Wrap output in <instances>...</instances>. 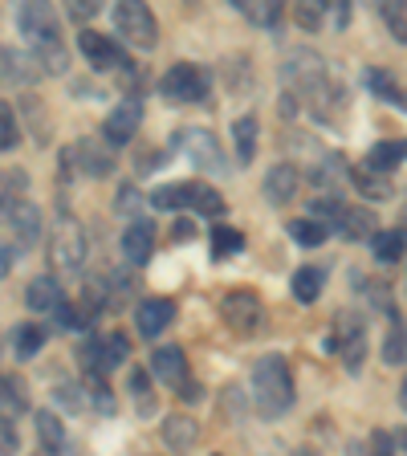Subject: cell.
I'll use <instances>...</instances> for the list:
<instances>
[{"instance_id": "6da1fadb", "label": "cell", "mask_w": 407, "mask_h": 456, "mask_svg": "<svg viewBox=\"0 0 407 456\" xmlns=\"http://www.w3.org/2000/svg\"><path fill=\"white\" fill-rule=\"evenodd\" d=\"M253 403L261 416H285L294 408V375H289V362L281 354H265L256 359L253 367Z\"/></svg>"}, {"instance_id": "7a4b0ae2", "label": "cell", "mask_w": 407, "mask_h": 456, "mask_svg": "<svg viewBox=\"0 0 407 456\" xmlns=\"http://www.w3.org/2000/svg\"><path fill=\"white\" fill-rule=\"evenodd\" d=\"M151 204L155 208H191V212H199V216H220V212H224V196L199 180L163 183V188H155Z\"/></svg>"}, {"instance_id": "3957f363", "label": "cell", "mask_w": 407, "mask_h": 456, "mask_svg": "<svg viewBox=\"0 0 407 456\" xmlns=\"http://www.w3.org/2000/svg\"><path fill=\"white\" fill-rule=\"evenodd\" d=\"M159 94L167 98L171 106L204 102V98H208V69H204V66H191V61H175L171 69H163Z\"/></svg>"}, {"instance_id": "277c9868", "label": "cell", "mask_w": 407, "mask_h": 456, "mask_svg": "<svg viewBox=\"0 0 407 456\" xmlns=\"http://www.w3.org/2000/svg\"><path fill=\"white\" fill-rule=\"evenodd\" d=\"M326 351L342 354L346 370H359L362 367V359H367V326H362L359 314L342 310L338 318H334V334L326 338Z\"/></svg>"}, {"instance_id": "5b68a950", "label": "cell", "mask_w": 407, "mask_h": 456, "mask_svg": "<svg viewBox=\"0 0 407 456\" xmlns=\"http://www.w3.org/2000/svg\"><path fill=\"white\" fill-rule=\"evenodd\" d=\"M114 28H118V37H126L139 49H155V41H159V20H155V12L147 9V4H139V0L114 4Z\"/></svg>"}, {"instance_id": "8992f818", "label": "cell", "mask_w": 407, "mask_h": 456, "mask_svg": "<svg viewBox=\"0 0 407 456\" xmlns=\"http://www.w3.org/2000/svg\"><path fill=\"white\" fill-rule=\"evenodd\" d=\"M220 318L228 322V330L245 338V334L261 330L265 310H261V297H256L253 289H228V294L220 297Z\"/></svg>"}, {"instance_id": "52a82bcc", "label": "cell", "mask_w": 407, "mask_h": 456, "mask_svg": "<svg viewBox=\"0 0 407 456\" xmlns=\"http://www.w3.org/2000/svg\"><path fill=\"white\" fill-rule=\"evenodd\" d=\"M77 359L94 370V375H98V370L106 375V370L131 362V338H126L123 330H110L106 338H85L82 351H77Z\"/></svg>"}, {"instance_id": "ba28073f", "label": "cell", "mask_w": 407, "mask_h": 456, "mask_svg": "<svg viewBox=\"0 0 407 456\" xmlns=\"http://www.w3.org/2000/svg\"><path fill=\"white\" fill-rule=\"evenodd\" d=\"M49 261L66 273H77L85 265V232L77 220H61L49 237Z\"/></svg>"}, {"instance_id": "9c48e42d", "label": "cell", "mask_w": 407, "mask_h": 456, "mask_svg": "<svg viewBox=\"0 0 407 456\" xmlns=\"http://www.w3.org/2000/svg\"><path fill=\"white\" fill-rule=\"evenodd\" d=\"M17 25H20V33L33 41V49H45V45L61 41V17H57L53 4H20Z\"/></svg>"}, {"instance_id": "30bf717a", "label": "cell", "mask_w": 407, "mask_h": 456, "mask_svg": "<svg viewBox=\"0 0 407 456\" xmlns=\"http://www.w3.org/2000/svg\"><path fill=\"white\" fill-rule=\"evenodd\" d=\"M175 147H180L183 155H188L196 167H208V171H228L224 167V151H220V142L212 131H204V126H183L180 134H175Z\"/></svg>"}, {"instance_id": "8fae6325", "label": "cell", "mask_w": 407, "mask_h": 456, "mask_svg": "<svg viewBox=\"0 0 407 456\" xmlns=\"http://www.w3.org/2000/svg\"><path fill=\"white\" fill-rule=\"evenodd\" d=\"M139 123H142V102L131 94L102 118V139L110 142V147H123V142H131V134L139 131Z\"/></svg>"}, {"instance_id": "7c38bea8", "label": "cell", "mask_w": 407, "mask_h": 456, "mask_svg": "<svg viewBox=\"0 0 407 456\" xmlns=\"http://www.w3.org/2000/svg\"><path fill=\"white\" fill-rule=\"evenodd\" d=\"M77 45H82L85 61H90L98 74H106V69H126V53L114 37H102V33H94V28H82Z\"/></svg>"}, {"instance_id": "4fadbf2b", "label": "cell", "mask_w": 407, "mask_h": 456, "mask_svg": "<svg viewBox=\"0 0 407 456\" xmlns=\"http://www.w3.org/2000/svg\"><path fill=\"white\" fill-rule=\"evenodd\" d=\"M171 322H175V302L171 297H147L134 310V326H139L142 338H159Z\"/></svg>"}, {"instance_id": "5bb4252c", "label": "cell", "mask_w": 407, "mask_h": 456, "mask_svg": "<svg viewBox=\"0 0 407 456\" xmlns=\"http://www.w3.org/2000/svg\"><path fill=\"white\" fill-rule=\"evenodd\" d=\"M151 375L163 383V387H183L188 383V359H183V346L167 342L151 354Z\"/></svg>"}, {"instance_id": "9a60e30c", "label": "cell", "mask_w": 407, "mask_h": 456, "mask_svg": "<svg viewBox=\"0 0 407 456\" xmlns=\"http://www.w3.org/2000/svg\"><path fill=\"white\" fill-rule=\"evenodd\" d=\"M61 167H77L85 171V175H110L114 171V159L106 151H98V142H74V147H66L61 151Z\"/></svg>"}, {"instance_id": "2e32d148", "label": "cell", "mask_w": 407, "mask_h": 456, "mask_svg": "<svg viewBox=\"0 0 407 456\" xmlns=\"http://www.w3.org/2000/svg\"><path fill=\"white\" fill-rule=\"evenodd\" d=\"M155 253V224H147V220H131L123 232V256L131 261V265H147Z\"/></svg>"}, {"instance_id": "e0dca14e", "label": "cell", "mask_w": 407, "mask_h": 456, "mask_svg": "<svg viewBox=\"0 0 407 456\" xmlns=\"http://www.w3.org/2000/svg\"><path fill=\"white\" fill-rule=\"evenodd\" d=\"M297 196V167L294 163H273V167L265 171V200L269 204H289V200Z\"/></svg>"}, {"instance_id": "ac0fdd59", "label": "cell", "mask_w": 407, "mask_h": 456, "mask_svg": "<svg viewBox=\"0 0 407 456\" xmlns=\"http://www.w3.org/2000/svg\"><path fill=\"white\" fill-rule=\"evenodd\" d=\"M61 285H57V277H33V281H28V289H25V305L33 314H53L57 305H61Z\"/></svg>"}, {"instance_id": "d6986e66", "label": "cell", "mask_w": 407, "mask_h": 456, "mask_svg": "<svg viewBox=\"0 0 407 456\" xmlns=\"http://www.w3.org/2000/svg\"><path fill=\"white\" fill-rule=\"evenodd\" d=\"M159 432H163V444H167L171 452H188V448H196V440H199V424L191 416H167Z\"/></svg>"}, {"instance_id": "ffe728a7", "label": "cell", "mask_w": 407, "mask_h": 456, "mask_svg": "<svg viewBox=\"0 0 407 456\" xmlns=\"http://www.w3.org/2000/svg\"><path fill=\"white\" fill-rule=\"evenodd\" d=\"M4 220L12 224V232H17L20 245H33V240L41 237V208L33 204V200H20V204H12V212Z\"/></svg>"}, {"instance_id": "44dd1931", "label": "cell", "mask_w": 407, "mask_h": 456, "mask_svg": "<svg viewBox=\"0 0 407 456\" xmlns=\"http://www.w3.org/2000/svg\"><path fill=\"white\" fill-rule=\"evenodd\" d=\"M395 167H403V139H383L367 151V171L370 175H391Z\"/></svg>"}, {"instance_id": "7402d4cb", "label": "cell", "mask_w": 407, "mask_h": 456, "mask_svg": "<svg viewBox=\"0 0 407 456\" xmlns=\"http://www.w3.org/2000/svg\"><path fill=\"white\" fill-rule=\"evenodd\" d=\"M322 285H326V269L322 265H302L294 273V281H289V289H294V297L302 305H313L318 297H322Z\"/></svg>"}, {"instance_id": "603a6c76", "label": "cell", "mask_w": 407, "mask_h": 456, "mask_svg": "<svg viewBox=\"0 0 407 456\" xmlns=\"http://www.w3.org/2000/svg\"><path fill=\"white\" fill-rule=\"evenodd\" d=\"M33 424H37V440L49 456H57L61 448H66V428H61V419H57L53 411H45V408L33 411Z\"/></svg>"}, {"instance_id": "cb8c5ba5", "label": "cell", "mask_w": 407, "mask_h": 456, "mask_svg": "<svg viewBox=\"0 0 407 456\" xmlns=\"http://www.w3.org/2000/svg\"><path fill=\"white\" fill-rule=\"evenodd\" d=\"M334 228L351 240H362V237H375V232H379V228H375V212L370 208H342V216H338Z\"/></svg>"}, {"instance_id": "d4e9b609", "label": "cell", "mask_w": 407, "mask_h": 456, "mask_svg": "<svg viewBox=\"0 0 407 456\" xmlns=\"http://www.w3.org/2000/svg\"><path fill=\"white\" fill-rule=\"evenodd\" d=\"M375 261L379 265H399L403 261V228H379L375 232Z\"/></svg>"}, {"instance_id": "484cf974", "label": "cell", "mask_w": 407, "mask_h": 456, "mask_svg": "<svg viewBox=\"0 0 407 456\" xmlns=\"http://www.w3.org/2000/svg\"><path fill=\"white\" fill-rule=\"evenodd\" d=\"M126 387H131V395H134V408H139V416H155L151 375H147L142 367H131V375H126Z\"/></svg>"}, {"instance_id": "4316f807", "label": "cell", "mask_w": 407, "mask_h": 456, "mask_svg": "<svg viewBox=\"0 0 407 456\" xmlns=\"http://www.w3.org/2000/svg\"><path fill=\"white\" fill-rule=\"evenodd\" d=\"M45 338H49L45 326L25 322V326H17V330H12V351H17V359H33V354L45 346Z\"/></svg>"}, {"instance_id": "83f0119b", "label": "cell", "mask_w": 407, "mask_h": 456, "mask_svg": "<svg viewBox=\"0 0 407 456\" xmlns=\"http://www.w3.org/2000/svg\"><path fill=\"white\" fill-rule=\"evenodd\" d=\"M20 200H25V171H0V216H9L12 204H20Z\"/></svg>"}, {"instance_id": "f1b7e54d", "label": "cell", "mask_w": 407, "mask_h": 456, "mask_svg": "<svg viewBox=\"0 0 407 456\" xmlns=\"http://www.w3.org/2000/svg\"><path fill=\"white\" fill-rule=\"evenodd\" d=\"M33 57L28 53H20V49H0V69H4V77L9 82H17V86H25L28 77H33Z\"/></svg>"}, {"instance_id": "f546056e", "label": "cell", "mask_w": 407, "mask_h": 456, "mask_svg": "<svg viewBox=\"0 0 407 456\" xmlns=\"http://www.w3.org/2000/svg\"><path fill=\"white\" fill-rule=\"evenodd\" d=\"M232 139H237V159L253 163V155H256V118L253 114H240L237 126H232Z\"/></svg>"}, {"instance_id": "4dcf8cb0", "label": "cell", "mask_w": 407, "mask_h": 456, "mask_svg": "<svg viewBox=\"0 0 407 456\" xmlns=\"http://www.w3.org/2000/svg\"><path fill=\"white\" fill-rule=\"evenodd\" d=\"M387 314H391V334L383 342V362L387 367H403V322H399V310H391V305Z\"/></svg>"}, {"instance_id": "1f68e13d", "label": "cell", "mask_w": 407, "mask_h": 456, "mask_svg": "<svg viewBox=\"0 0 407 456\" xmlns=\"http://www.w3.org/2000/svg\"><path fill=\"white\" fill-rule=\"evenodd\" d=\"M289 237H294L297 245L313 248V245H326V237H330V228H326L322 220H294V224H289Z\"/></svg>"}, {"instance_id": "d6a6232c", "label": "cell", "mask_w": 407, "mask_h": 456, "mask_svg": "<svg viewBox=\"0 0 407 456\" xmlns=\"http://www.w3.org/2000/svg\"><path fill=\"white\" fill-rule=\"evenodd\" d=\"M367 86H370V90H375V94H379L387 106L403 110V90H399V86L391 82V77L383 74V69H367Z\"/></svg>"}, {"instance_id": "836d02e7", "label": "cell", "mask_w": 407, "mask_h": 456, "mask_svg": "<svg viewBox=\"0 0 407 456\" xmlns=\"http://www.w3.org/2000/svg\"><path fill=\"white\" fill-rule=\"evenodd\" d=\"M0 403L9 411H25L28 399H25V379L20 375H0Z\"/></svg>"}, {"instance_id": "e575fe53", "label": "cell", "mask_w": 407, "mask_h": 456, "mask_svg": "<svg viewBox=\"0 0 407 456\" xmlns=\"http://www.w3.org/2000/svg\"><path fill=\"white\" fill-rule=\"evenodd\" d=\"M240 248H245V237H240L237 228H212V256H216V261L240 253Z\"/></svg>"}, {"instance_id": "d590c367", "label": "cell", "mask_w": 407, "mask_h": 456, "mask_svg": "<svg viewBox=\"0 0 407 456\" xmlns=\"http://www.w3.org/2000/svg\"><path fill=\"white\" fill-rule=\"evenodd\" d=\"M20 142V126H17V110L9 102H0V151H12Z\"/></svg>"}, {"instance_id": "8d00e7d4", "label": "cell", "mask_w": 407, "mask_h": 456, "mask_svg": "<svg viewBox=\"0 0 407 456\" xmlns=\"http://www.w3.org/2000/svg\"><path fill=\"white\" fill-rule=\"evenodd\" d=\"M354 183H359V191H362V196H370V200H391V196H395L391 180H375L370 171H354Z\"/></svg>"}, {"instance_id": "74e56055", "label": "cell", "mask_w": 407, "mask_h": 456, "mask_svg": "<svg viewBox=\"0 0 407 456\" xmlns=\"http://www.w3.org/2000/svg\"><path fill=\"white\" fill-rule=\"evenodd\" d=\"M85 391H90V403H94L98 411H114V395H110V387H106L102 375H94V370H90V379H85Z\"/></svg>"}, {"instance_id": "f35d334b", "label": "cell", "mask_w": 407, "mask_h": 456, "mask_svg": "<svg viewBox=\"0 0 407 456\" xmlns=\"http://www.w3.org/2000/svg\"><path fill=\"white\" fill-rule=\"evenodd\" d=\"M395 452H399V436H391L387 428L370 432V440H367V456H395Z\"/></svg>"}, {"instance_id": "ab89813d", "label": "cell", "mask_w": 407, "mask_h": 456, "mask_svg": "<svg viewBox=\"0 0 407 456\" xmlns=\"http://www.w3.org/2000/svg\"><path fill=\"white\" fill-rule=\"evenodd\" d=\"M237 9L245 12L248 20H256V25H273V20L281 17V4H248V0H240Z\"/></svg>"}, {"instance_id": "60d3db41", "label": "cell", "mask_w": 407, "mask_h": 456, "mask_svg": "<svg viewBox=\"0 0 407 456\" xmlns=\"http://www.w3.org/2000/svg\"><path fill=\"white\" fill-rule=\"evenodd\" d=\"M342 208H346V204H342L338 196H318V200H313V216H322V224H326V228L338 224Z\"/></svg>"}, {"instance_id": "b9f144b4", "label": "cell", "mask_w": 407, "mask_h": 456, "mask_svg": "<svg viewBox=\"0 0 407 456\" xmlns=\"http://www.w3.org/2000/svg\"><path fill=\"white\" fill-rule=\"evenodd\" d=\"M53 399H57V403H61L66 411H82V408H85L82 387H77V383H57V387H53Z\"/></svg>"}, {"instance_id": "7bdbcfd3", "label": "cell", "mask_w": 407, "mask_h": 456, "mask_svg": "<svg viewBox=\"0 0 407 456\" xmlns=\"http://www.w3.org/2000/svg\"><path fill=\"white\" fill-rule=\"evenodd\" d=\"M20 436H17V424L12 416H0V456H17Z\"/></svg>"}, {"instance_id": "ee69618b", "label": "cell", "mask_w": 407, "mask_h": 456, "mask_svg": "<svg viewBox=\"0 0 407 456\" xmlns=\"http://www.w3.org/2000/svg\"><path fill=\"white\" fill-rule=\"evenodd\" d=\"M383 20H387L391 37L407 41V20H403V4H383Z\"/></svg>"}, {"instance_id": "f6af8a7d", "label": "cell", "mask_w": 407, "mask_h": 456, "mask_svg": "<svg viewBox=\"0 0 407 456\" xmlns=\"http://www.w3.org/2000/svg\"><path fill=\"white\" fill-rule=\"evenodd\" d=\"M114 208L123 212V216H126V212H134V208H139V191H134L131 183H123V188H118V204H114Z\"/></svg>"}, {"instance_id": "bcb514c9", "label": "cell", "mask_w": 407, "mask_h": 456, "mask_svg": "<svg viewBox=\"0 0 407 456\" xmlns=\"http://www.w3.org/2000/svg\"><path fill=\"white\" fill-rule=\"evenodd\" d=\"M294 20H297V25H305V28H318V20H322V12H318V9H310V4H297V9H294Z\"/></svg>"}, {"instance_id": "7dc6e473", "label": "cell", "mask_w": 407, "mask_h": 456, "mask_svg": "<svg viewBox=\"0 0 407 456\" xmlns=\"http://www.w3.org/2000/svg\"><path fill=\"white\" fill-rule=\"evenodd\" d=\"M191 237H196V224H191L188 216L171 224V240H180V245H183V240H191Z\"/></svg>"}, {"instance_id": "c3c4849f", "label": "cell", "mask_w": 407, "mask_h": 456, "mask_svg": "<svg viewBox=\"0 0 407 456\" xmlns=\"http://www.w3.org/2000/svg\"><path fill=\"white\" fill-rule=\"evenodd\" d=\"M69 17H74V20H90V17H94V12H98V4H90V0H77V4H69Z\"/></svg>"}, {"instance_id": "681fc988", "label": "cell", "mask_w": 407, "mask_h": 456, "mask_svg": "<svg viewBox=\"0 0 407 456\" xmlns=\"http://www.w3.org/2000/svg\"><path fill=\"white\" fill-rule=\"evenodd\" d=\"M175 391H180L183 403H199V383H183V387H175Z\"/></svg>"}, {"instance_id": "f907efd6", "label": "cell", "mask_w": 407, "mask_h": 456, "mask_svg": "<svg viewBox=\"0 0 407 456\" xmlns=\"http://www.w3.org/2000/svg\"><path fill=\"white\" fill-rule=\"evenodd\" d=\"M9 269H12V248H9V245H0V281L9 277Z\"/></svg>"}, {"instance_id": "816d5d0a", "label": "cell", "mask_w": 407, "mask_h": 456, "mask_svg": "<svg viewBox=\"0 0 407 456\" xmlns=\"http://www.w3.org/2000/svg\"><path fill=\"white\" fill-rule=\"evenodd\" d=\"M351 456H367V444H351Z\"/></svg>"}, {"instance_id": "f5cc1de1", "label": "cell", "mask_w": 407, "mask_h": 456, "mask_svg": "<svg viewBox=\"0 0 407 456\" xmlns=\"http://www.w3.org/2000/svg\"><path fill=\"white\" fill-rule=\"evenodd\" d=\"M294 456H318V452H313V448H297Z\"/></svg>"}]
</instances>
